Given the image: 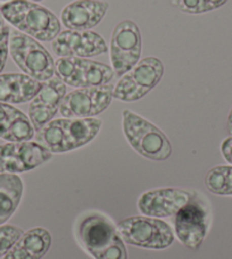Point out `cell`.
I'll return each instance as SVG.
<instances>
[{
	"label": "cell",
	"instance_id": "cell-3",
	"mask_svg": "<svg viewBox=\"0 0 232 259\" xmlns=\"http://www.w3.org/2000/svg\"><path fill=\"white\" fill-rule=\"evenodd\" d=\"M0 12L5 21L35 40L53 41L62 30V23L52 11L31 0H11L0 6Z\"/></svg>",
	"mask_w": 232,
	"mask_h": 259
},
{
	"label": "cell",
	"instance_id": "cell-10",
	"mask_svg": "<svg viewBox=\"0 0 232 259\" xmlns=\"http://www.w3.org/2000/svg\"><path fill=\"white\" fill-rule=\"evenodd\" d=\"M114 98V85L79 88L66 94L59 112L65 118H89L105 112Z\"/></svg>",
	"mask_w": 232,
	"mask_h": 259
},
{
	"label": "cell",
	"instance_id": "cell-20",
	"mask_svg": "<svg viewBox=\"0 0 232 259\" xmlns=\"http://www.w3.org/2000/svg\"><path fill=\"white\" fill-rule=\"evenodd\" d=\"M23 181L17 174L0 173V225L11 219L20 205Z\"/></svg>",
	"mask_w": 232,
	"mask_h": 259
},
{
	"label": "cell",
	"instance_id": "cell-7",
	"mask_svg": "<svg viewBox=\"0 0 232 259\" xmlns=\"http://www.w3.org/2000/svg\"><path fill=\"white\" fill-rule=\"evenodd\" d=\"M164 75V65L157 57H145L120 77L114 85V98L132 103L143 98L159 84Z\"/></svg>",
	"mask_w": 232,
	"mask_h": 259
},
{
	"label": "cell",
	"instance_id": "cell-18",
	"mask_svg": "<svg viewBox=\"0 0 232 259\" xmlns=\"http://www.w3.org/2000/svg\"><path fill=\"white\" fill-rule=\"evenodd\" d=\"M35 130L30 118L14 106L0 103V139L9 142L30 141Z\"/></svg>",
	"mask_w": 232,
	"mask_h": 259
},
{
	"label": "cell",
	"instance_id": "cell-13",
	"mask_svg": "<svg viewBox=\"0 0 232 259\" xmlns=\"http://www.w3.org/2000/svg\"><path fill=\"white\" fill-rule=\"evenodd\" d=\"M196 199L195 193L176 188L156 189L141 194L138 200V209L141 214L162 219L175 215L180 209Z\"/></svg>",
	"mask_w": 232,
	"mask_h": 259
},
{
	"label": "cell",
	"instance_id": "cell-22",
	"mask_svg": "<svg viewBox=\"0 0 232 259\" xmlns=\"http://www.w3.org/2000/svg\"><path fill=\"white\" fill-rule=\"evenodd\" d=\"M23 230L14 225H0V258H4L23 235Z\"/></svg>",
	"mask_w": 232,
	"mask_h": 259
},
{
	"label": "cell",
	"instance_id": "cell-19",
	"mask_svg": "<svg viewBox=\"0 0 232 259\" xmlns=\"http://www.w3.org/2000/svg\"><path fill=\"white\" fill-rule=\"evenodd\" d=\"M52 246V235L43 228H34L18 239L3 259H41Z\"/></svg>",
	"mask_w": 232,
	"mask_h": 259
},
{
	"label": "cell",
	"instance_id": "cell-25",
	"mask_svg": "<svg viewBox=\"0 0 232 259\" xmlns=\"http://www.w3.org/2000/svg\"><path fill=\"white\" fill-rule=\"evenodd\" d=\"M222 155L228 163L232 164V137L226 138L221 146Z\"/></svg>",
	"mask_w": 232,
	"mask_h": 259
},
{
	"label": "cell",
	"instance_id": "cell-8",
	"mask_svg": "<svg viewBox=\"0 0 232 259\" xmlns=\"http://www.w3.org/2000/svg\"><path fill=\"white\" fill-rule=\"evenodd\" d=\"M55 74L65 84L78 89L108 84L115 76L108 65L80 57H59L55 62Z\"/></svg>",
	"mask_w": 232,
	"mask_h": 259
},
{
	"label": "cell",
	"instance_id": "cell-21",
	"mask_svg": "<svg viewBox=\"0 0 232 259\" xmlns=\"http://www.w3.org/2000/svg\"><path fill=\"white\" fill-rule=\"evenodd\" d=\"M208 191L219 196H232V166H216L205 177Z\"/></svg>",
	"mask_w": 232,
	"mask_h": 259
},
{
	"label": "cell",
	"instance_id": "cell-5",
	"mask_svg": "<svg viewBox=\"0 0 232 259\" xmlns=\"http://www.w3.org/2000/svg\"><path fill=\"white\" fill-rule=\"evenodd\" d=\"M9 54L21 71L34 80L46 82L55 75V61L35 39L20 31H12Z\"/></svg>",
	"mask_w": 232,
	"mask_h": 259
},
{
	"label": "cell",
	"instance_id": "cell-16",
	"mask_svg": "<svg viewBox=\"0 0 232 259\" xmlns=\"http://www.w3.org/2000/svg\"><path fill=\"white\" fill-rule=\"evenodd\" d=\"M108 8L104 0H75L63 8L62 24L67 30L89 31L103 21Z\"/></svg>",
	"mask_w": 232,
	"mask_h": 259
},
{
	"label": "cell",
	"instance_id": "cell-28",
	"mask_svg": "<svg viewBox=\"0 0 232 259\" xmlns=\"http://www.w3.org/2000/svg\"><path fill=\"white\" fill-rule=\"evenodd\" d=\"M5 25H6V24H5V18L3 17L2 12H0V27H3Z\"/></svg>",
	"mask_w": 232,
	"mask_h": 259
},
{
	"label": "cell",
	"instance_id": "cell-17",
	"mask_svg": "<svg viewBox=\"0 0 232 259\" xmlns=\"http://www.w3.org/2000/svg\"><path fill=\"white\" fill-rule=\"evenodd\" d=\"M44 82L26 74H0V103L24 104L31 101L43 89Z\"/></svg>",
	"mask_w": 232,
	"mask_h": 259
},
{
	"label": "cell",
	"instance_id": "cell-2",
	"mask_svg": "<svg viewBox=\"0 0 232 259\" xmlns=\"http://www.w3.org/2000/svg\"><path fill=\"white\" fill-rule=\"evenodd\" d=\"M103 121L99 118L53 119L36 131V142L52 154H63L86 146L98 136Z\"/></svg>",
	"mask_w": 232,
	"mask_h": 259
},
{
	"label": "cell",
	"instance_id": "cell-30",
	"mask_svg": "<svg viewBox=\"0 0 232 259\" xmlns=\"http://www.w3.org/2000/svg\"><path fill=\"white\" fill-rule=\"evenodd\" d=\"M0 2H5V3H7V2H11V0H0Z\"/></svg>",
	"mask_w": 232,
	"mask_h": 259
},
{
	"label": "cell",
	"instance_id": "cell-6",
	"mask_svg": "<svg viewBox=\"0 0 232 259\" xmlns=\"http://www.w3.org/2000/svg\"><path fill=\"white\" fill-rule=\"evenodd\" d=\"M118 232L125 243L161 250L170 247L174 234L166 222L149 216H133L121 221Z\"/></svg>",
	"mask_w": 232,
	"mask_h": 259
},
{
	"label": "cell",
	"instance_id": "cell-26",
	"mask_svg": "<svg viewBox=\"0 0 232 259\" xmlns=\"http://www.w3.org/2000/svg\"><path fill=\"white\" fill-rule=\"evenodd\" d=\"M228 3V0H204V4H205V9L207 12L215 11V9L220 8Z\"/></svg>",
	"mask_w": 232,
	"mask_h": 259
},
{
	"label": "cell",
	"instance_id": "cell-14",
	"mask_svg": "<svg viewBox=\"0 0 232 259\" xmlns=\"http://www.w3.org/2000/svg\"><path fill=\"white\" fill-rule=\"evenodd\" d=\"M174 230L183 246L198 250L207 233V211L197 198L174 215Z\"/></svg>",
	"mask_w": 232,
	"mask_h": 259
},
{
	"label": "cell",
	"instance_id": "cell-11",
	"mask_svg": "<svg viewBox=\"0 0 232 259\" xmlns=\"http://www.w3.org/2000/svg\"><path fill=\"white\" fill-rule=\"evenodd\" d=\"M53 154L39 142H8L0 146V173L29 172L52 158Z\"/></svg>",
	"mask_w": 232,
	"mask_h": 259
},
{
	"label": "cell",
	"instance_id": "cell-4",
	"mask_svg": "<svg viewBox=\"0 0 232 259\" xmlns=\"http://www.w3.org/2000/svg\"><path fill=\"white\" fill-rule=\"evenodd\" d=\"M122 128L130 146L139 155L157 161L169 159L172 155V146L165 133L131 110H123Z\"/></svg>",
	"mask_w": 232,
	"mask_h": 259
},
{
	"label": "cell",
	"instance_id": "cell-9",
	"mask_svg": "<svg viewBox=\"0 0 232 259\" xmlns=\"http://www.w3.org/2000/svg\"><path fill=\"white\" fill-rule=\"evenodd\" d=\"M142 41L139 26L132 21H122L114 27L109 44V56L115 75L129 72L141 57Z\"/></svg>",
	"mask_w": 232,
	"mask_h": 259
},
{
	"label": "cell",
	"instance_id": "cell-15",
	"mask_svg": "<svg viewBox=\"0 0 232 259\" xmlns=\"http://www.w3.org/2000/svg\"><path fill=\"white\" fill-rule=\"evenodd\" d=\"M65 96L66 84L57 76L44 82L43 89L31 100L29 107V118L35 132L53 121Z\"/></svg>",
	"mask_w": 232,
	"mask_h": 259
},
{
	"label": "cell",
	"instance_id": "cell-24",
	"mask_svg": "<svg viewBox=\"0 0 232 259\" xmlns=\"http://www.w3.org/2000/svg\"><path fill=\"white\" fill-rule=\"evenodd\" d=\"M11 27L5 25L0 27V74L4 71L9 54V39H11Z\"/></svg>",
	"mask_w": 232,
	"mask_h": 259
},
{
	"label": "cell",
	"instance_id": "cell-23",
	"mask_svg": "<svg viewBox=\"0 0 232 259\" xmlns=\"http://www.w3.org/2000/svg\"><path fill=\"white\" fill-rule=\"evenodd\" d=\"M171 4L185 14L196 15V14L206 13L204 0H171Z\"/></svg>",
	"mask_w": 232,
	"mask_h": 259
},
{
	"label": "cell",
	"instance_id": "cell-27",
	"mask_svg": "<svg viewBox=\"0 0 232 259\" xmlns=\"http://www.w3.org/2000/svg\"><path fill=\"white\" fill-rule=\"evenodd\" d=\"M228 130H229V133L232 136V109L229 114V118H228Z\"/></svg>",
	"mask_w": 232,
	"mask_h": 259
},
{
	"label": "cell",
	"instance_id": "cell-1",
	"mask_svg": "<svg viewBox=\"0 0 232 259\" xmlns=\"http://www.w3.org/2000/svg\"><path fill=\"white\" fill-rule=\"evenodd\" d=\"M78 242L95 259H127V249L118 228L107 216L91 212L76 223Z\"/></svg>",
	"mask_w": 232,
	"mask_h": 259
},
{
	"label": "cell",
	"instance_id": "cell-12",
	"mask_svg": "<svg viewBox=\"0 0 232 259\" xmlns=\"http://www.w3.org/2000/svg\"><path fill=\"white\" fill-rule=\"evenodd\" d=\"M52 48L58 57L90 58L107 53L103 36L94 31L66 30L52 41Z\"/></svg>",
	"mask_w": 232,
	"mask_h": 259
},
{
	"label": "cell",
	"instance_id": "cell-29",
	"mask_svg": "<svg viewBox=\"0 0 232 259\" xmlns=\"http://www.w3.org/2000/svg\"><path fill=\"white\" fill-rule=\"evenodd\" d=\"M31 2H34V3H39V2H43V0H31Z\"/></svg>",
	"mask_w": 232,
	"mask_h": 259
}]
</instances>
